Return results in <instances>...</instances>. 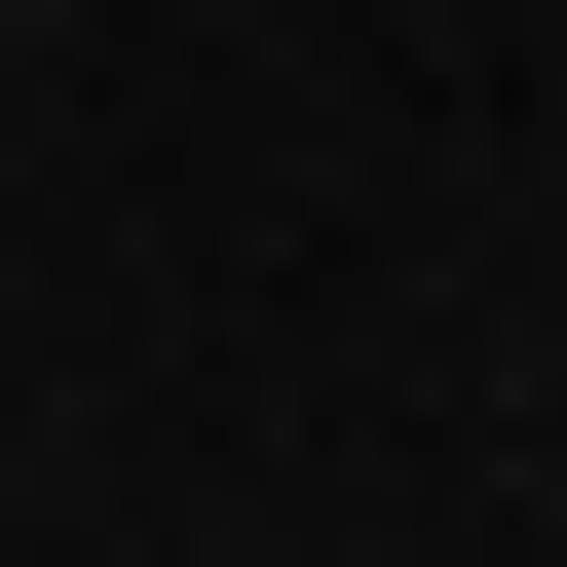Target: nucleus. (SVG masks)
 Here are the masks:
<instances>
[]
</instances>
